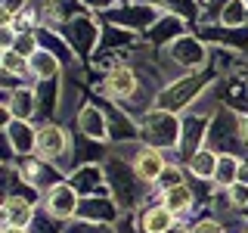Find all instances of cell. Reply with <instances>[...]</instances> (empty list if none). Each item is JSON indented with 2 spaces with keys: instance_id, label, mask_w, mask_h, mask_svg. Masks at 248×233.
I'll list each match as a JSON object with an SVG mask.
<instances>
[{
  "instance_id": "cell-1",
  "label": "cell",
  "mask_w": 248,
  "mask_h": 233,
  "mask_svg": "<svg viewBox=\"0 0 248 233\" xmlns=\"http://www.w3.org/2000/svg\"><path fill=\"white\" fill-rule=\"evenodd\" d=\"M106 168V183H108V196L118 202V208L124 215H134V208L149 205V193H158L152 183H143L140 174L134 171L127 159H121L118 152H112L103 162Z\"/></svg>"
},
{
  "instance_id": "cell-2",
  "label": "cell",
  "mask_w": 248,
  "mask_h": 233,
  "mask_svg": "<svg viewBox=\"0 0 248 233\" xmlns=\"http://www.w3.org/2000/svg\"><path fill=\"white\" fill-rule=\"evenodd\" d=\"M214 81H217V75L211 72V66H208L205 72L174 78V81H168L165 87L158 90V97H155V109H165V112L180 115L183 109H189V106L202 97V93L211 87Z\"/></svg>"
},
{
  "instance_id": "cell-3",
  "label": "cell",
  "mask_w": 248,
  "mask_h": 233,
  "mask_svg": "<svg viewBox=\"0 0 248 233\" xmlns=\"http://www.w3.org/2000/svg\"><path fill=\"white\" fill-rule=\"evenodd\" d=\"M158 68L168 72V68H180L183 75H196V72H205L211 66V47L205 41H199L196 34H183L177 37L170 47L158 50Z\"/></svg>"
},
{
  "instance_id": "cell-4",
  "label": "cell",
  "mask_w": 248,
  "mask_h": 233,
  "mask_svg": "<svg viewBox=\"0 0 248 233\" xmlns=\"http://www.w3.org/2000/svg\"><path fill=\"white\" fill-rule=\"evenodd\" d=\"M140 140L161 152H177L180 146V115L165 109H149L140 118Z\"/></svg>"
},
{
  "instance_id": "cell-5",
  "label": "cell",
  "mask_w": 248,
  "mask_h": 233,
  "mask_svg": "<svg viewBox=\"0 0 248 233\" xmlns=\"http://www.w3.org/2000/svg\"><path fill=\"white\" fill-rule=\"evenodd\" d=\"M208 150H214L217 155H242L245 150V137L242 128H239V112L232 109H217L211 115V128H208Z\"/></svg>"
},
{
  "instance_id": "cell-6",
  "label": "cell",
  "mask_w": 248,
  "mask_h": 233,
  "mask_svg": "<svg viewBox=\"0 0 248 233\" xmlns=\"http://www.w3.org/2000/svg\"><path fill=\"white\" fill-rule=\"evenodd\" d=\"M59 34L68 41V47L75 50V56L81 62H90L99 50V37H103V25L93 16H78L75 22H68L65 28H59Z\"/></svg>"
},
{
  "instance_id": "cell-7",
  "label": "cell",
  "mask_w": 248,
  "mask_h": 233,
  "mask_svg": "<svg viewBox=\"0 0 248 233\" xmlns=\"http://www.w3.org/2000/svg\"><path fill=\"white\" fill-rule=\"evenodd\" d=\"M37 155L46 162H56L68 177V155H72V134H68L65 124L59 121H46L37 124Z\"/></svg>"
},
{
  "instance_id": "cell-8",
  "label": "cell",
  "mask_w": 248,
  "mask_h": 233,
  "mask_svg": "<svg viewBox=\"0 0 248 233\" xmlns=\"http://www.w3.org/2000/svg\"><path fill=\"white\" fill-rule=\"evenodd\" d=\"M96 87L99 97H106V100H112V103H130V100L140 93V87H143V81H140V75H137V68L130 66H118V68H112V72H106L103 75V84H93Z\"/></svg>"
},
{
  "instance_id": "cell-9",
  "label": "cell",
  "mask_w": 248,
  "mask_h": 233,
  "mask_svg": "<svg viewBox=\"0 0 248 233\" xmlns=\"http://www.w3.org/2000/svg\"><path fill=\"white\" fill-rule=\"evenodd\" d=\"M16 174L22 177L25 183H31L34 190L46 193L50 186H56L65 181V171H62L56 162H46L41 155H22V159H16Z\"/></svg>"
},
{
  "instance_id": "cell-10",
  "label": "cell",
  "mask_w": 248,
  "mask_h": 233,
  "mask_svg": "<svg viewBox=\"0 0 248 233\" xmlns=\"http://www.w3.org/2000/svg\"><path fill=\"white\" fill-rule=\"evenodd\" d=\"M161 19V10L143 3V0H134V3H118L112 13L103 16V22H112V25H121L127 31H137V34H146L155 22Z\"/></svg>"
},
{
  "instance_id": "cell-11",
  "label": "cell",
  "mask_w": 248,
  "mask_h": 233,
  "mask_svg": "<svg viewBox=\"0 0 248 233\" xmlns=\"http://www.w3.org/2000/svg\"><path fill=\"white\" fill-rule=\"evenodd\" d=\"M208 128H211V115L202 112H186L180 118V146H177V162H189L199 150L208 143Z\"/></svg>"
},
{
  "instance_id": "cell-12",
  "label": "cell",
  "mask_w": 248,
  "mask_h": 233,
  "mask_svg": "<svg viewBox=\"0 0 248 233\" xmlns=\"http://www.w3.org/2000/svg\"><path fill=\"white\" fill-rule=\"evenodd\" d=\"M99 109L106 112V121H108V143L112 146H121V143H140V121L134 118L130 112H124L118 103L112 100H96Z\"/></svg>"
},
{
  "instance_id": "cell-13",
  "label": "cell",
  "mask_w": 248,
  "mask_h": 233,
  "mask_svg": "<svg viewBox=\"0 0 248 233\" xmlns=\"http://www.w3.org/2000/svg\"><path fill=\"white\" fill-rule=\"evenodd\" d=\"M196 37L205 41L208 47H223V50L248 53V25L227 28V25H220V22H199V25H196Z\"/></svg>"
},
{
  "instance_id": "cell-14",
  "label": "cell",
  "mask_w": 248,
  "mask_h": 233,
  "mask_svg": "<svg viewBox=\"0 0 248 233\" xmlns=\"http://www.w3.org/2000/svg\"><path fill=\"white\" fill-rule=\"evenodd\" d=\"M78 205H81V196L75 193V186L68 183V181L50 186V190L44 193V199H41L44 212L50 215V217H56V221H62V224H68V221H75V217H78Z\"/></svg>"
},
{
  "instance_id": "cell-15",
  "label": "cell",
  "mask_w": 248,
  "mask_h": 233,
  "mask_svg": "<svg viewBox=\"0 0 248 233\" xmlns=\"http://www.w3.org/2000/svg\"><path fill=\"white\" fill-rule=\"evenodd\" d=\"M3 137H6V152L10 159H22V155H34L37 152V124L34 121H22L10 118L3 124Z\"/></svg>"
},
{
  "instance_id": "cell-16",
  "label": "cell",
  "mask_w": 248,
  "mask_h": 233,
  "mask_svg": "<svg viewBox=\"0 0 248 233\" xmlns=\"http://www.w3.org/2000/svg\"><path fill=\"white\" fill-rule=\"evenodd\" d=\"M78 217H81V221H93V224H108V227H115V224L124 217V212L118 208V202L108 196V193H103V196H84L81 205H78Z\"/></svg>"
},
{
  "instance_id": "cell-17",
  "label": "cell",
  "mask_w": 248,
  "mask_h": 233,
  "mask_svg": "<svg viewBox=\"0 0 248 233\" xmlns=\"http://www.w3.org/2000/svg\"><path fill=\"white\" fill-rule=\"evenodd\" d=\"M130 165H134V171L140 174V181L143 183H152L155 186V181L161 177V171L168 168V155L161 152V150H155V146H146V143H137L134 146V155H130Z\"/></svg>"
},
{
  "instance_id": "cell-18",
  "label": "cell",
  "mask_w": 248,
  "mask_h": 233,
  "mask_svg": "<svg viewBox=\"0 0 248 233\" xmlns=\"http://www.w3.org/2000/svg\"><path fill=\"white\" fill-rule=\"evenodd\" d=\"M75 128H78V134H84L90 140L108 143V121H106V112L99 109L96 100H87V103L75 112Z\"/></svg>"
},
{
  "instance_id": "cell-19",
  "label": "cell",
  "mask_w": 248,
  "mask_h": 233,
  "mask_svg": "<svg viewBox=\"0 0 248 233\" xmlns=\"http://www.w3.org/2000/svg\"><path fill=\"white\" fill-rule=\"evenodd\" d=\"M41 16H44V25L50 28H65L68 22H75L78 16H87V6L84 0H41Z\"/></svg>"
},
{
  "instance_id": "cell-20",
  "label": "cell",
  "mask_w": 248,
  "mask_h": 233,
  "mask_svg": "<svg viewBox=\"0 0 248 233\" xmlns=\"http://www.w3.org/2000/svg\"><path fill=\"white\" fill-rule=\"evenodd\" d=\"M186 25H189V22L180 19V16L161 13V19H158V22H155V25L143 34V41L149 44V47H155V50H165V47H170V44L177 41V37L189 34V31H186Z\"/></svg>"
},
{
  "instance_id": "cell-21",
  "label": "cell",
  "mask_w": 248,
  "mask_h": 233,
  "mask_svg": "<svg viewBox=\"0 0 248 233\" xmlns=\"http://www.w3.org/2000/svg\"><path fill=\"white\" fill-rule=\"evenodd\" d=\"M37 115V97L34 87H16V90H3V121L10 118H22V121H34Z\"/></svg>"
},
{
  "instance_id": "cell-22",
  "label": "cell",
  "mask_w": 248,
  "mask_h": 233,
  "mask_svg": "<svg viewBox=\"0 0 248 233\" xmlns=\"http://www.w3.org/2000/svg\"><path fill=\"white\" fill-rule=\"evenodd\" d=\"M68 183L75 186V193L78 196H103V193L108 190V183H106V168L103 165H81V168H75L72 174L65 177Z\"/></svg>"
},
{
  "instance_id": "cell-23",
  "label": "cell",
  "mask_w": 248,
  "mask_h": 233,
  "mask_svg": "<svg viewBox=\"0 0 248 233\" xmlns=\"http://www.w3.org/2000/svg\"><path fill=\"white\" fill-rule=\"evenodd\" d=\"M177 221H180V217L170 212L165 202H149V205L140 208V215H137L140 233H168Z\"/></svg>"
},
{
  "instance_id": "cell-24",
  "label": "cell",
  "mask_w": 248,
  "mask_h": 233,
  "mask_svg": "<svg viewBox=\"0 0 248 233\" xmlns=\"http://www.w3.org/2000/svg\"><path fill=\"white\" fill-rule=\"evenodd\" d=\"M37 215V205L28 199H19V196H6L3 199V212H0V221H3V227H31V221H34Z\"/></svg>"
},
{
  "instance_id": "cell-25",
  "label": "cell",
  "mask_w": 248,
  "mask_h": 233,
  "mask_svg": "<svg viewBox=\"0 0 248 233\" xmlns=\"http://www.w3.org/2000/svg\"><path fill=\"white\" fill-rule=\"evenodd\" d=\"M217 159H220V155H217L214 150H199L196 155H192L189 162H186V174L192 177V181H214V171H217Z\"/></svg>"
},
{
  "instance_id": "cell-26",
  "label": "cell",
  "mask_w": 248,
  "mask_h": 233,
  "mask_svg": "<svg viewBox=\"0 0 248 233\" xmlns=\"http://www.w3.org/2000/svg\"><path fill=\"white\" fill-rule=\"evenodd\" d=\"M28 72H31V81H53V78L62 75V62L46 50H37L34 56L28 59Z\"/></svg>"
},
{
  "instance_id": "cell-27",
  "label": "cell",
  "mask_w": 248,
  "mask_h": 233,
  "mask_svg": "<svg viewBox=\"0 0 248 233\" xmlns=\"http://www.w3.org/2000/svg\"><path fill=\"white\" fill-rule=\"evenodd\" d=\"M158 202H165L177 217H183V215L192 212V205H196V190H192L189 183H180V186H174V190H165Z\"/></svg>"
},
{
  "instance_id": "cell-28",
  "label": "cell",
  "mask_w": 248,
  "mask_h": 233,
  "mask_svg": "<svg viewBox=\"0 0 248 233\" xmlns=\"http://www.w3.org/2000/svg\"><path fill=\"white\" fill-rule=\"evenodd\" d=\"M143 3H149V6H155V10H161V13L180 16V19L199 25V0H143Z\"/></svg>"
},
{
  "instance_id": "cell-29",
  "label": "cell",
  "mask_w": 248,
  "mask_h": 233,
  "mask_svg": "<svg viewBox=\"0 0 248 233\" xmlns=\"http://www.w3.org/2000/svg\"><path fill=\"white\" fill-rule=\"evenodd\" d=\"M239 155H220L217 159V171H214V186L217 190H230L232 183H236V177H239Z\"/></svg>"
},
{
  "instance_id": "cell-30",
  "label": "cell",
  "mask_w": 248,
  "mask_h": 233,
  "mask_svg": "<svg viewBox=\"0 0 248 233\" xmlns=\"http://www.w3.org/2000/svg\"><path fill=\"white\" fill-rule=\"evenodd\" d=\"M0 72H3V75H16V78H31L28 59L22 56L19 50H13V47L0 50Z\"/></svg>"
},
{
  "instance_id": "cell-31",
  "label": "cell",
  "mask_w": 248,
  "mask_h": 233,
  "mask_svg": "<svg viewBox=\"0 0 248 233\" xmlns=\"http://www.w3.org/2000/svg\"><path fill=\"white\" fill-rule=\"evenodd\" d=\"M217 22L227 25V28L248 25V0H230V3L220 10V16H217Z\"/></svg>"
},
{
  "instance_id": "cell-32",
  "label": "cell",
  "mask_w": 248,
  "mask_h": 233,
  "mask_svg": "<svg viewBox=\"0 0 248 233\" xmlns=\"http://www.w3.org/2000/svg\"><path fill=\"white\" fill-rule=\"evenodd\" d=\"M183 171H186V168H180V165H177V162H168V168L161 171V177H158V181H155V190H158V193H165V190H174V186L186 183Z\"/></svg>"
},
{
  "instance_id": "cell-33",
  "label": "cell",
  "mask_w": 248,
  "mask_h": 233,
  "mask_svg": "<svg viewBox=\"0 0 248 233\" xmlns=\"http://www.w3.org/2000/svg\"><path fill=\"white\" fill-rule=\"evenodd\" d=\"M62 221H56V217H50L44 212V208H37V215H34V221H31V233H65V227H59Z\"/></svg>"
},
{
  "instance_id": "cell-34",
  "label": "cell",
  "mask_w": 248,
  "mask_h": 233,
  "mask_svg": "<svg viewBox=\"0 0 248 233\" xmlns=\"http://www.w3.org/2000/svg\"><path fill=\"white\" fill-rule=\"evenodd\" d=\"M223 199H227V205L232 212H245L248 205V186L245 183H232L230 190H223Z\"/></svg>"
},
{
  "instance_id": "cell-35",
  "label": "cell",
  "mask_w": 248,
  "mask_h": 233,
  "mask_svg": "<svg viewBox=\"0 0 248 233\" xmlns=\"http://www.w3.org/2000/svg\"><path fill=\"white\" fill-rule=\"evenodd\" d=\"M65 233H115V227H108V224H93V221H81V217H75V221L65 224Z\"/></svg>"
},
{
  "instance_id": "cell-36",
  "label": "cell",
  "mask_w": 248,
  "mask_h": 233,
  "mask_svg": "<svg viewBox=\"0 0 248 233\" xmlns=\"http://www.w3.org/2000/svg\"><path fill=\"white\" fill-rule=\"evenodd\" d=\"M13 50H19L25 59H31L37 50H41V44H37V34H19V37H16V44H13Z\"/></svg>"
},
{
  "instance_id": "cell-37",
  "label": "cell",
  "mask_w": 248,
  "mask_h": 233,
  "mask_svg": "<svg viewBox=\"0 0 248 233\" xmlns=\"http://www.w3.org/2000/svg\"><path fill=\"white\" fill-rule=\"evenodd\" d=\"M0 6H3V13H0V22H3V25H10V19H13L19 10H25L28 0H0Z\"/></svg>"
},
{
  "instance_id": "cell-38",
  "label": "cell",
  "mask_w": 248,
  "mask_h": 233,
  "mask_svg": "<svg viewBox=\"0 0 248 233\" xmlns=\"http://www.w3.org/2000/svg\"><path fill=\"white\" fill-rule=\"evenodd\" d=\"M118 3H121V0H84L87 13H96V16H106V13H112Z\"/></svg>"
},
{
  "instance_id": "cell-39",
  "label": "cell",
  "mask_w": 248,
  "mask_h": 233,
  "mask_svg": "<svg viewBox=\"0 0 248 233\" xmlns=\"http://www.w3.org/2000/svg\"><path fill=\"white\" fill-rule=\"evenodd\" d=\"M115 233H140V227H137V217L134 215H124L118 224H115Z\"/></svg>"
},
{
  "instance_id": "cell-40",
  "label": "cell",
  "mask_w": 248,
  "mask_h": 233,
  "mask_svg": "<svg viewBox=\"0 0 248 233\" xmlns=\"http://www.w3.org/2000/svg\"><path fill=\"white\" fill-rule=\"evenodd\" d=\"M236 183H245V186H248V159L239 162V177H236Z\"/></svg>"
},
{
  "instance_id": "cell-41",
  "label": "cell",
  "mask_w": 248,
  "mask_h": 233,
  "mask_svg": "<svg viewBox=\"0 0 248 233\" xmlns=\"http://www.w3.org/2000/svg\"><path fill=\"white\" fill-rule=\"evenodd\" d=\"M168 233H192V224H183V221H177L174 227H170Z\"/></svg>"
},
{
  "instance_id": "cell-42",
  "label": "cell",
  "mask_w": 248,
  "mask_h": 233,
  "mask_svg": "<svg viewBox=\"0 0 248 233\" xmlns=\"http://www.w3.org/2000/svg\"><path fill=\"white\" fill-rule=\"evenodd\" d=\"M239 128H242V137H245V143H248V112L239 115Z\"/></svg>"
},
{
  "instance_id": "cell-43",
  "label": "cell",
  "mask_w": 248,
  "mask_h": 233,
  "mask_svg": "<svg viewBox=\"0 0 248 233\" xmlns=\"http://www.w3.org/2000/svg\"><path fill=\"white\" fill-rule=\"evenodd\" d=\"M199 3H205V0H199Z\"/></svg>"
},
{
  "instance_id": "cell-44",
  "label": "cell",
  "mask_w": 248,
  "mask_h": 233,
  "mask_svg": "<svg viewBox=\"0 0 248 233\" xmlns=\"http://www.w3.org/2000/svg\"><path fill=\"white\" fill-rule=\"evenodd\" d=\"M245 233H248V230H245Z\"/></svg>"
}]
</instances>
